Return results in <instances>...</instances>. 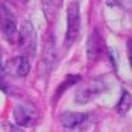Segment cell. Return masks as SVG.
<instances>
[{"label": "cell", "instance_id": "6da1fadb", "mask_svg": "<svg viewBox=\"0 0 132 132\" xmlns=\"http://www.w3.org/2000/svg\"><path fill=\"white\" fill-rule=\"evenodd\" d=\"M19 45L24 57L33 58L37 50V33L30 21H23L21 28L19 30Z\"/></svg>", "mask_w": 132, "mask_h": 132}, {"label": "cell", "instance_id": "7a4b0ae2", "mask_svg": "<svg viewBox=\"0 0 132 132\" xmlns=\"http://www.w3.org/2000/svg\"><path fill=\"white\" fill-rule=\"evenodd\" d=\"M81 29V15H79V5L77 2L71 3L68 8V28H66V37H65V46L69 48L78 38Z\"/></svg>", "mask_w": 132, "mask_h": 132}, {"label": "cell", "instance_id": "3957f363", "mask_svg": "<svg viewBox=\"0 0 132 132\" xmlns=\"http://www.w3.org/2000/svg\"><path fill=\"white\" fill-rule=\"evenodd\" d=\"M13 118L17 126L32 127L38 120V111L32 103H23L15 107Z\"/></svg>", "mask_w": 132, "mask_h": 132}, {"label": "cell", "instance_id": "277c9868", "mask_svg": "<svg viewBox=\"0 0 132 132\" xmlns=\"http://www.w3.org/2000/svg\"><path fill=\"white\" fill-rule=\"evenodd\" d=\"M0 25H2V30H3L8 42H11V44L19 42V30L16 27L15 16L12 13V11L5 5L3 8L2 16H0Z\"/></svg>", "mask_w": 132, "mask_h": 132}, {"label": "cell", "instance_id": "5b68a950", "mask_svg": "<svg viewBox=\"0 0 132 132\" xmlns=\"http://www.w3.org/2000/svg\"><path fill=\"white\" fill-rule=\"evenodd\" d=\"M103 82L99 79H94L90 82H86L83 86H81L75 93V101L78 104H86L90 101L103 91Z\"/></svg>", "mask_w": 132, "mask_h": 132}, {"label": "cell", "instance_id": "8992f818", "mask_svg": "<svg viewBox=\"0 0 132 132\" xmlns=\"http://www.w3.org/2000/svg\"><path fill=\"white\" fill-rule=\"evenodd\" d=\"M29 70H30V63L24 56L9 58L4 66V71H8L9 74L16 77H25L29 74Z\"/></svg>", "mask_w": 132, "mask_h": 132}, {"label": "cell", "instance_id": "52a82bcc", "mask_svg": "<svg viewBox=\"0 0 132 132\" xmlns=\"http://www.w3.org/2000/svg\"><path fill=\"white\" fill-rule=\"evenodd\" d=\"M102 45L103 40L101 33L98 29H94V32L89 36V40H87V58L90 61L98 60L102 53Z\"/></svg>", "mask_w": 132, "mask_h": 132}, {"label": "cell", "instance_id": "ba28073f", "mask_svg": "<svg viewBox=\"0 0 132 132\" xmlns=\"http://www.w3.org/2000/svg\"><path fill=\"white\" fill-rule=\"evenodd\" d=\"M87 115L83 112H71V111H66L61 114L60 116V122L65 128H70L74 129L77 127H79L82 123L86 122Z\"/></svg>", "mask_w": 132, "mask_h": 132}, {"label": "cell", "instance_id": "9c48e42d", "mask_svg": "<svg viewBox=\"0 0 132 132\" xmlns=\"http://www.w3.org/2000/svg\"><path fill=\"white\" fill-rule=\"evenodd\" d=\"M63 0H41L42 12L49 23H54L61 11Z\"/></svg>", "mask_w": 132, "mask_h": 132}, {"label": "cell", "instance_id": "30bf717a", "mask_svg": "<svg viewBox=\"0 0 132 132\" xmlns=\"http://www.w3.org/2000/svg\"><path fill=\"white\" fill-rule=\"evenodd\" d=\"M42 61L46 65V69L50 70L54 61H56V44L52 35H46L45 44H44V52H42Z\"/></svg>", "mask_w": 132, "mask_h": 132}, {"label": "cell", "instance_id": "8fae6325", "mask_svg": "<svg viewBox=\"0 0 132 132\" xmlns=\"http://www.w3.org/2000/svg\"><path fill=\"white\" fill-rule=\"evenodd\" d=\"M131 104H132V98H131L129 93L128 91H123L122 98H120V101H119V103L116 106L118 112L119 114H126L128 110H129Z\"/></svg>", "mask_w": 132, "mask_h": 132}, {"label": "cell", "instance_id": "7c38bea8", "mask_svg": "<svg viewBox=\"0 0 132 132\" xmlns=\"http://www.w3.org/2000/svg\"><path fill=\"white\" fill-rule=\"evenodd\" d=\"M82 78H81V77L79 75H68V77H66V78H65V81H63V83L62 85H60L58 86V89H57V93H56V96H54V98H57L58 95L61 96V94L66 90V89H68V87H70V86H73L74 83H77V82H79Z\"/></svg>", "mask_w": 132, "mask_h": 132}, {"label": "cell", "instance_id": "4fadbf2b", "mask_svg": "<svg viewBox=\"0 0 132 132\" xmlns=\"http://www.w3.org/2000/svg\"><path fill=\"white\" fill-rule=\"evenodd\" d=\"M110 4L118 5L120 8H123L126 11H131L132 9V0H107Z\"/></svg>", "mask_w": 132, "mask_h": 132}, {"label": "cell", "instance_id": "5bb4252c", "mask_svg": "<svg viewBox=\"0 0 132 132\" xmlns=\"http://www.w3.org/2000/svg\"><path fill=\"white\" fill-rule=\"evenodd\" d=\"M127 52H128V60H129V63H131V68H132V40H128L127 42Z\"/></svg>", "mask_w": 132, "mask_h": 132}, {"label": "cell", "instance_id": "9a60e30c", "mask_svg": "<svg viewBox=\"0 0 132 132\" xmlns=\"http://www.w3.org/2000/svg\"><path fill=\"white\" fill-rule=\"evenodd\" d=\"M3 74H4V69H3V66H2V63H0V79H2V77H3Z\"/></svg>", "mask_w": 132, "mask_h": 132}, {"label": "cell", "instance_id": "2e32d148", "mask_svg": "<svg viewBox=\"0 0 132 132\" xmlns=\"http://www.w3.org/2000/svg\"><path fill=\"white\" fill-rule=\"evenodd\" d=\"M20 2H24L25 3V2H28V0H20Z\"/></svg>", "mask_w": 132, "mask_h": 132}]
</instances>
